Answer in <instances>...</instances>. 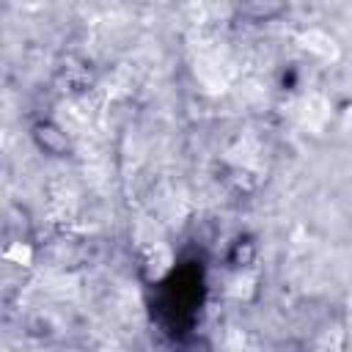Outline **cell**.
Here are the masks:
<instances>
[{"instance_id":"6da1fadb","label":"cell","mask_w":352,"mask_h":352,"mask_svg":"<svg viewBox=\"0 0 352 352\" xmlns=\"http://www.w3.org/2000/svg\"><path fill=\"white\" fill-rule=\"evenodd\" d=\"M173 264H176V256L168 245H151L143 250L140 256V275L146 283H162L170 272H173Z\"/></svg>"},{"instance_id":"3957f363","label":"cell","mask_w":352,"mask_h":352,"mask_svg":"<svg viewBox=\"0 0 352 352\" xmlns=\"http://www.w3.org/2000/svg\"><path fill=\"white\" fill-rule=\"evenodd\" d=\"M33 245L30 242H25V239H14V242H8L6 248H3V258L8 261V264H14V267H30L33 264Z\"/></svg>"},{"instance_id":"7a4b0ae2","label":"cell","mask_w":352,"mask_h":352,"mask_svg":"<svg viewBox=\"0 0 352 352\" xmlns=\"http://www.w3.org/2000/svg\"><path fill=\"white\" fill-rule=\"evenodd\" d=\"M33 143L50 157H63L69 151V135L55 121H38L33 126Z\"/></svg>"}]
</instances>
